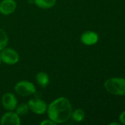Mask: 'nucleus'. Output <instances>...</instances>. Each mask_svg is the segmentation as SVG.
Returning <instances> with one entry per match:
<instances>
[{"label": "nucleus", "instance_id": "nucleus-1", "mask_svg": "<svg viewBox=\"0 0 125 125\" xmlns=\"http://www.w3.org/2000/svg\"><path fill=\"white\" fill-rule=\"evenodd\" d=\"M73 109L71 102L64 97H60L53 100L47 108V115L49 119L56 125L67 122L71 117Z\"/></svg>", "mask_w": 125, "mask_h": 125}, {"label": "nucleus", "instance_id": "nucleus-2", "mask_svg": "<svg viewBox=\"0 0 125 125\" xmlns=\"http://www.w3.org/2000/svg\"><path fill=\"white\" fill-rule=\"evenodd\" d=\"M105 90L116 96L125 95V78L113 77L108 78L104 83Z\"/></svg>", "mask_w": 125, "mask_h": 125}, {"label": "nucleus", "instance_id": "nucleus-3", "mask_svg": "<svg viewBox=\"0 0 125 125\" xmlns=\"http://www.w3.org/2000/svg\"><path fill=\"white\" fill-rule=\"evenodd\" d=\"M14 89L16 94L21 97H29L36 92L35 86L28 81H21L18 82Z\"/></svg>", "mask_w": 125, "mask_h": 125}, {"label": "nucleus", "instance_id": "nucleus-4", "mask_svg": "<svg viewBox=\"0 0 125 125\" xmlns=\"http://www.w3.org/2000/svg\"><path fill=\"white\" fill-rule=\"evenodd\" d=\"M1 62L8 65H13L18 62L20 56L18 53L13 48H4L0 51Z\"/></svg>", "mask_w": 125, "mask_h": 125}, {"label": "nucleus", "instance_id": "nucleus-5", "mask_svg": "<svg viewBox=\"0 0 125 125\" xmlns=\"http://www.w3.org/2000/svg\"><path fill=\"white\" fill-rule=\"evenodd\" d=\"M27 104L29 105V110L35 114L43 115L45 113H46L48 105L44 100L41 99L39 98L30 99L28 101Z\"/></svg>", "mask_w": 125, "mask_h": 125}, {"label": "nucleus", "instance_id": "nucleus-6", "mask_svg": "<svg viewBox=\"0 0 125 125\" xmlns=\"http://www.w3.org/2000/svg\"><path fill=\"white\" fill-rule=\"evenodd\" d=\"M1 104L5 110L11 111L15 110L18 105V100L13 93L7 92L1 97Z\"/></svg>", "mask_w": 125, "mask_h": 125}, {"label": "nucleus", "instance_id": "nucleus-7", "mask_svg": "<svg viewBox=\"0 0 125 125\" xmlns=\"http://www.w3.org/2000/svg\"><path fill=\"white\" fill-rule=\"evenodd\" d=\"M21 123L20 116L13 111L4 114L0 120L1 125H20Z\"/></svg>", "mask_w": 125, "mask_h": 125}, {"label": "nucleus", "instance_id": "nucleus-8", "mask_svg": "<svg viewBox=\"0 0 125 125\" xmlns=\"http://www.w3.org/2000/svg\"><path fill=\"white\" fill-rule=\"evenodd\" d=\"M17 4L15 0H2L0 2V13L4 15H10L16 10Z\"/></svg>", "mask_w": 125, "mask_h": 125}, {"label": "nucleus", "instance_id": "nucleus-9", "mask_svg": "<svg viewBox=\"0 0 125 125\" xmlns=\"http://www.w3.org/2000/svg\"><path fill=\"white\" fill-rule=\"evenodd\" d=\"M80 41L85 45H94L99 41V35L94 31H87L81 34Z\"/></svg>", "mask_w": 125, "mask_h": 125}, {"label": "nucleus", "instance_id": "nucleus-10", "mask_svg": "<svg viewBox=\"0 0 125 125\" xmlns=\"http://www.w3.org/2000/svg\"><path fill=\"white\" fill-rule=\"evenodd\" d=\"M36 81L41 87L46 88L49 83V77L46 73L39 72L36 75Z\"/></svg>", "mask_w": 125, "mask_h": 125}, {"label": "nucleus", "instance_id": "nucleus-11", "mask_svg": "<svg viewBox=\"0 0 125 125\" xmlns=\"http://www.w3.org/2000/svg\"><path fill=\"white\" fill-rule=\"evenodd\" d=\"M35 4L41 9H49L56 4V0H33Z\"/></svg>", "mask_w": 125, "mask_h": 125}, {"label": "nucleus", "instance_id": "nucleus-12", "mask_svg": "<svg viewBox=\"0 0 125 125\" xmlns=\"http://www.w3.org/2000/svg\"><path fill=\"white\" fill-rule=\"evenodd\" d=\"M71 117H72V119L77 122H83L85 117V111L81 109V108H78V109H76L75 111H72V114H71Z\"/></svg>", "mask_w": 125, "mask_h": 125}, {"label": "nucleus", "instance_id": "nucleus-13", "mask_svg": "<svg viewBox=\"0 0 125 125\" xmlns=\"http://www.w3.org/2000/svg\"><path fill=\"white\" fill-rule=\"evenodd\" d=\"M15 110V113L19 116H25L28 114L29 108V105L27 103H23L18 105Z\"/></svg>", "mask_w": 125, "mask_h": 125}, {"label": "nucleus", "instance_id": "nucleus-14", "mask_svg": "<svg viewBox=\"0 0 125 125\" xmlns=\"http://www.w3.org/2000/svg\"><path fill=\"white\" fill-rule=\"evenodd\" d=\"M8 43V36L7 32L0 28V51L7 47Z\"/></svg>", "mask_w": 125, "mask_h": 125}, {"label": "nucleus", "instance_id": "nucleus-15", "mask_svg": "<svg viewBox=\"0 0 125 125\" xmlns=\"http://www.w3.org/2000/svg\"><path fill=\"white\" fill-rule=\"evenodd\" d=\"M40 125H56V124L53 122V121H52L51 119H45V120H43V121H42V122H41V123H40Z\"/></svg>", "mask_w": 125, "mask_h": 125}, {"label": "nucleus", "instance_id": "nucleus-16", "mask_svg": "<svg viewBox=\"0 0 125 125\" xmlns=\"http://www.w3.org/2000/svg\"><path fill=\"white\" fill-rule=\"evenodd\" d=\"M119 121H120V123L125 125V111H123L120 114V116H119Z\"/></svg>", "mask_w": 125, "mask_h": 125}, {"label": "nucleus", "instance_id": "nucleus-17", "mask_svg": "<svg viewBox=\"0 0 125 125\" xmlns=\"http://www.w3.org/2000/svg\"><path fill=\"white\" fill-rule=\"evenodd\" d=\"M109 125H120V123H118V122H112V123H110Z\"/></svg>", "mask_w": 125, "mask_h": 125}, {"label": "nucleus", "instance_id": "nucleus-18", "mask_svg": "<svg viewBox=\"0 0 125 125\" xmlns=\"http://www.w3.org/2000/svg\"><path fill=\"white\" fill-rule=\"evenodd\" d=\"M1 56H0V64H1Z\"/></svg>", "mask_w": 125, "mask_h": 125}]
</instances>
